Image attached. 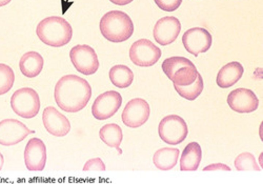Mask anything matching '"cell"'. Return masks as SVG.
Segmentation results:
<instances>
[{
    "instance_id": "1",
    "label": "cell",
    "mask_w": 263,
    "mask_h": 184,
    "mask_svg": "<svg viewBox=\"0 0 263 184\" xmlns=\"http://www.w3.org/2000/svg\"><path fill=\"white\" fill-rule=\"evenodd\" d=\"M91 94V87L88 82L75 75L62 77L56 83L54 91L57 104L68 113H76L83 109Z\"/></svg>"
},
{
    "instance_id": "2",
    "label": "cell",
    "mask_w": 263,
    "mask_h": 184,
    "mask_svg": "<svg viewBox=\"0 0 263 184\" xmlns=\"http://www.w3.org/2000/svg\"><path fill=\"white\" fill-rule=\"evenodd\" d=\"M36 33L40 40L46 45L59 47L70 41L72 29L65 19L52 16L44 19L38 24Z\"/></svg>"
},
{
    "instance_id": "3",
    "label": "cell",
    "mask_w": 263,
    "mask_h": 184,
    "mask_svg": "<svg viewBox=\"0 0 263 184\" xmlns=\"http://www.w3.org/2000/svg\"><path fill=\"white\" fill-rule=\"evenodd\" d=\"M100 30L108 41L120 43L126 41L133 34L134 27L130 17L120 10H111L101 19Z\"/></svg>"
},
{
    "instance_id": "4",
    "label": "cell",
    "mask_w": 263,
    "mask_h": 184,
    "mask_svg": "<svg viewBox=\"0 0 263 184\" xmlns=\"http://www.w3.org/2000/svg\"><path fill=\"white\" fill-rule=\"evenodd\" d=\"M161 67L169 79L179 86H187L192 84L198 72L194 64L183 57L167 58L163 62Z\"/></svg>"
},
{
    "instance_id": "5",
    "label": "cell",
    "mask_w": 263,
    "mask_h": 184,
    "mask_svg": "<svg viewBox=\"0 0 263 184\" xmlns=\"http://www.w3.org/2000/svg\"><path fill=\"white\" fill-rule=\"evenodd\" d=\"M13 111L25 119H31L39 113L41 103L37 92L30 87H23L14 92L10 99Z\"/></svg>"
},
{
    "instance_id": "6",
    "label": "cell",
    "mask_w": 263,
    "mask_h": 184,
    "mask_svg": "<svg viewBox=\"0 0 263 184\" xmlns=\"http://www.w3.org/2000/svg\"><path fill=\"white\" fill-rule=\"evenodd\" d=\"M159 135L164 142L176 145L182 142L188 134L187 124L184 120L177 115L164 117L158 125Z\"/></svg>"
},
{
    "instance_id": "7",
    "label": "cell",
    "mask_w": 263,
    "mask_h": 184,
    "mask_svg": "<svg viewBox=\"0 0 263 184\" xmlns=\"http://www.w3.org/2000/svg\"><path fill=\"white\" fill-rule=\"evenodd\" d=\"M129 56L135 65L140 67H149L159 60L161 51L150 40L141 39L133 43L129 49Z\"/></svg>"
},
{
    "instance_id": "8",
    "label": "cell",
    "mask_w": 263,
    "mask_h": 184,
    "mask_svg": "<svg viewBox=\"0 0 263 184\" xmlns=\"http://www.w3.org/2000/svg\"><path fill=\"white\" fill-rule=\"evenodd\" d=\"M69 57L76 70L83 75L94 74L99 67L97 53L89 45L78 44L73 47L70 51Z\"/></svg>"
},
{
    "instance_id": "9",
    "label": "cell",
    "mask_w": 263,
    "mask_h": 184,
    "mask_svg": "<svg viewBox=\"0 0 263 184\" xmlns=\"http://www.w3.org/2000/svg\"><path fill=\"white\" fill-rule=\"evenodd\" d=\"M122 102V98L119 93L115 90L105 91L95 100L91 107L92 114L99 120L107 119L116 113Z\"/></svg>"
},
{
    "instance_id": "10",
    "label": "cell",
    "mask_w": 263,
    "mask_h": 184,
    "mask_svg": "<svg viewBox=\"0 0 263 184\" xmlns=\"http://www.w3.org/2000/svg\"><path fill=\"white\" fill-rule=\"evenodd\" d=\"M150 107L145 100L140 98L129 100L121 115L123 123L130 128H137L144 124L150 115Z\"/></svg>"
},
{
    "instance_id": "11",
    "label": "cell",
    "mask_w": 263,
    "mask_h": 184,
    "mask_svg": "<svg viewBox=\"0 0 263 184\" xmlns=\"http://www.w3.org/2000/svg\"><path fill=\"white\" fill-rule=\"evenodd\" d=\"M35 131L28 128L22 122L15 119H5L0 121V144L13 145L23 141Z\"/></svg>"
},
{
    "instance_id": "12",
    "label": "cell",
    "mask_w": 263,
    "mask_h": 184,
    "mask_svg": "<svg viewBox=\"0 0 263 184\" xmlns=\"http://www.w3.org/2000/svg\"><path fill=\"white\" fill-rule=\"evenodd\" d=\"M185 49L196 57L208 51L211 46L212 37L209 32L201 27H194L186 30L182 37Z\"/></svg>"
},
{
    "instance_id": "13",
    "label": "cell",
    "mask_w": 263,
    "mask_h": 184,
    "mask_svg": "<svg viewBox=\"0 0 263 184\" xmlns=\"http://www.w3.org/2000/svg\"><path fill=\"white\" fill-rule=\"evenodd\" d=\"M24 158L29 171H43L47 159L46 148L44 142L39 138H30L25 146Z\"/></svg>"
},
{
    "instance_id": "14",
    "label": "cell",
    "mask_w": 263,
    "mask_h": 184,
    "mask_svg": "<svg viewBox=\"0 0 263 184\" xmlns=\"http://www.w3.org/2000/svg\"><path fill=\"white\" fill-rule=\"evenodd\" d=\"M179 20L173 16H166L156 22L153 29L155 41L162 46L169 45L174 42L181 30Z\"/></svg>"
},
{
    "instance_id": "15",
    "label": "cell",
    "mask_w": 263,
    "mask_h": 184,
    "mask_svg": "<svg viewBox=\"0 0 263 184\" xmlns=\"http://www.w3.org/2000/svg\"><path fill=\"white\" fill-rule=\"evenodd\" d=\"M227 103L230 108L236 112L249 113L257 108L259 100L251 89L238 88L229 93Z\"/></svg>"
},
{
    "instance_id": "16",
    "label": "cell",
    "mask_w": 263,
    "mask_h": 184,
    "mask_svg": "<svg viewBox=\"0 0 263 184\" xmlns=\"http://www.w3.org/2000/svg\"><path fill=\"white\" fill-rule=\"evenodd\" d=\"M42 121L46 131L55 137L66 136L71 128L70 123L67 118L52 106L44 108Z\"/></svg>"
},
{
    "instance_id": "17",
    "label": "cell",
    "mask_w": 263,
    "mask_h": 184,
    "mask_svg": "<svg viewBox=\"0 0 263 184\" xmlns=\"http://www.w3.org/2000/svg\"><path fill=\"white\" fill-rule=\"evenodd\" d=\"M244 69L237 61H233L224 65L217 75L216 83L221 88H229L234 85L242 77Z\"/></svg>"
},
{
    "instance_id": "18",
    "label": "cell",
    "mask_w": 263,
    "mask_h": 184,
    "mask_svg": "<svg viewBox=\"0 0 263 184\" xmlns=\"http://www.w3.org/2000/svg\"><path fill=\"white\" fill-rule=\"evenodd\" d=\"M44 66V59L38 52L34 51L24 53L21 58L19 67L22 74L32 78L38 76Z\"/></svg>"
},
{
    "instance_id": "19",
    "label": "cell",
    "mask_w": 263,
    "mask_h": 184,
    "mask_svg": "<svg viewBox=\"0 0 263 184\" xmlns=\"http://www.w3.org/2000/svg\"><path fill=\"white\" fill-rule=\"evenodd\" d=\"M202 151L198 143L191 142L183 150L180 159V170L196 171L201 160Z\"/></svg>"
},
{
    "instance_id": "20",
    "label": "cell",
    "mask_w": 263,
    "mask_h": 184,
    "mask_svg": "<svg viewBox=\"0 0 263 184\" xmlns=\"http://www.w3.org/2000/svg\"><path fill=\"white\" fill-rule=\"evenodd\" d=\"M179 153V150L177 148H161L155 153L153 157V163L159 170H170L177 164Z\"/></svg>"
},
{
    "instance_id": "21",
    "label": "cell",
    "mask_w": 263,
    "mask_h": 184,
    "mask_svg": "<svg viewBox=\"0 0 263 184\" xmlns=\"http://www.w3.org/2000/svg\"><path fill=\"white\" fill-rule=\"evenodd\" d=\"M101 140L107 145L115 148L119 153L122 150L119 146L123 139V133L121 128L116 123H108L103 125L99 132Z\"/></svg>"
},
{
    "instance_id": "22",
    "label": "cell",
    "mask_w": 263,
    "mask_h": 184,
    "mask_svg": "<svg viewBox=\"0 0 263 184\" xmlns=\"http://www.w3.org/2000/svg\"><path fill=\"white\" fill-rule=\"evenodd\" d=\"M109 78L114 85L120 88L129 86L134 80L132 70L124 65H116L109 70Z\"/></svg>"
},
{
    "instance_id": "23",
    "label": "cell",
    "mask_w": 263,
    "mask_h": 184,
    "mask_svg": "<svg viewBox=\"0 0 263 184\" xmlns=\"http://www.w3.org/2000/svg\"><path fill=\"white\" fill-rule=\"evenodd\" d=\"M178 94L184 99L192 101L196 99L203 89V81L200 74L198 72L195 81L187 86H179L174 84Z\"/></svg>"
},
{
    "instance_id": "24",
    "label": "cell",
    "mask_w": 263,
    "mask_h": 184,
    "mask_svg": "<svg viewBox=\"0 0 263 184\" xmlns=\"http://www.w3.org/2000/svg\"><path fill=\"white\" fill-rule=\"evenodd\" d=\"M14 80L12 69L8 65L0 63V95L5 94L11 89Z\"/></svg>"
},
{
    "instance_id": "25",
    "label": "cell",
    "mask_w": 263,
    "mask_h": 184,
    "mask_svg": "<svg viewBox=\"0 0 263 184\" xmlns=\"http://www.w3.org/2000/svg\"><path fill=\"white\" fill-rule=\"evenodd\" d=\"M234 166L237 171H260L255 158L249 152H243L238 155L234 160Z\"/></svg>"
},
{
    "instance_id": "26",
    "label": "cell",
    "mask_w": 263,
    "mask_h": 184,
    "mask_svg": "<svg viewBox=\"0 0 263 184\" xmlns=\"http://www.w3.org/2000/svg\"><path fill=\"white\" fill-rule=\"evenodd\" d=\"M154 2L161 10L172 12L179 7L182 0H154Z\"/></svg>"
},
{
    "instance_id": "27",
    "label": "cell",
    "mask_w": 263,
    "mask_h": 184,
    "mask_svg": "<svg viewBox=\"0 0 263 184\" xmlns=\"http://www.w3.org/2000/svg\"><path fill=\"white\" fill-rule=\"evenodd\" d=\"M106 167L104 163L99 157L91 158L87 160L83 168V171H105Z\"/></svg>"
},
{
    "instance_id": "28",
    "label": "cell",
    "mask_w": 263,
    "mask_h": 184,
    "mask_svg": "<svg viewBox=\"0 0 263 184\" xmlns=\"http://www.w3.org/2000/svg\"><path fill=\"white\" fill-rule=\"evenodd\" d=\"M203 171H215V170H224L231 171V168L225 164L221 163H216L211 164L204 167Z\"/></svg>"
},
{
    "instance_id": "29",
    "label": "cell",
    "mask_w": 263,
    "mask_h": 184,
    "mask_svg": "<svg viewBox=\"0 0 263 184\" xmlns=\"http://www.w3.org/2000/svg\"><path fill=\"white\" fill-rule=\"evenodd\" d=\"M113 4L119 6H124L127 5L133 2L134 0H109Z\"/></svg>"
},
{
    "instance_id": "30",
    "label": "cell",
    "mask_w": 263,
    "mask_h": 184,
    "mask_svg": "<svg viewBox=\"0 0 263 184\" xmlns=\"http://www.w3.org/2000/svg\"><path fill=\"white\" fill-rule=\"evenodd\" d=\"M4 164V158L2 154L0 152V171L2 169Z\"/></svg>"
},
{
    "instance_id": "31",
    "label": "cell",
    "mask_w": 263,
    "mask_h": 184,
    "mask_svg": "<svg viewBox=\"0 0 263 184\" xmlns=\"http://www.w3.org/2000/svg\"><path fill=\"white\" fill-rule=\"evenodd\" d=\"M11 0H0V7L8 4Z\"/></svg>"
}]
</instances>
